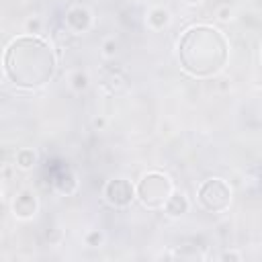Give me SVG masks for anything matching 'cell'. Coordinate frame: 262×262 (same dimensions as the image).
<instances>
[{"label":"cell","mask_w":262,"mask_h":262,"mask_svg":"<svg viewBox=\"0 0 262 262\" xmlns=\"http://www.w3.org/2000/svg\"><path fill=\"white\" fill-rule=\"evenodd\" d=\"M4 78L18 90H37L49 84L57 70V53L41 35L14 37L2 57Z\"/></svg>","instance_id":"cell-1"},{"label":"cell","mask_w":262,"mask_h":262,"mask_svg":"<svg viewBox=\"0 0 262 262\" xmlns=\"http://www.w3.org/2000/svg\"><path fill=\"white\" fill-rule=\"evenodd\" d=\"M176 57L182 72L188 76L213 78L227 63L229 41L213 25H192L178 37Z\"/></svg>","instance_id":"cell-2"},{"label":"cell","mask_w":262,"mask_h":262,"mask_svg":"<svg viewBox=\"0 0 262 262\" xmlns=\"http://www.w3.org/2000/svg\"><path fill=\"white\" fill-rule=\"evenodd\" d=\"M135 192H137V201L143 207H147V209H164L166 201L174 192V184H172L168 174H164L160 170H149L137 180Z\"/></svg>","instance_id":"cell-3"},{"label":"cell","mask_w":262,"mask_h":262,"mask_svg":"<svg viewBox=\"0 0 262 262\" xmlns=\"http://www.w3.org/2000/svg\"><path fill=\"white\" fill-rule=\"evenodd\" d=\"M196 201L207 213H223L229 209V205L233 201V190L227 180L213 176L199 184Z\"/></svg>","instance_id":"cell-4"},{"label":"cell","mask_w":262,"mask_h":262,"mask_svg":"<svg viewBox=\"0 0 262 262\" xmlns=\"http://www.w3.org/2000/svg\"><path fill=\"white\" fill-rule=\"evenodd\" d=\"M104 199L111 207H117V209L129 207L137 199L135 184L127 178H113L104 184Z\"/></svg>","instance_id":"cell-5"},{"label":"cell","mask_w":262,"mask_h":262,"mask_svg":"<svg viewBox=\"0 0 262 262\" xmlns=\"http://www.w3.org/2000/svg\"><path fill=\"white\" fill-rule=\"evenodd\" d=\"M39 211V201L37 194L29 188H23L14 194L12 199V213L16 219H33Z\"/></svg>","instance_id":"cell-6"},{"label":"cell","mask_w":262,"mask_h":262,"mask_svg":"<svg viewBox=\"0 0 262 262\" xmlns=\"http://www.w3.org/2000/svg\"><path fill=\"white\" fill-rule=\"evenodd\" d=\"M66 25L72 33L82 35L92 27V12L82 4H74L66 10Z\"/></svg>","instance_id":"cell-7"},{"label":"cell","mask_w":262,"mask_h":262,"mask_svg":"<svg viewBox=\"0 0 262 262\" xmlns=\"http://www.w3.org/2000/svg\"><path fill=\"white\" fill-rule=\"evenodd\" d=\"M188 209H190V203H188L186 194H182L178 190H174L170 194V199L166 201V205H164V211H166L168 217H182V215L188 213Z\"/></svg>","instance_id":"cell-8"},{"label":"cell","mask_w":262,"mask_h":262,"mask_svg":"<svg viewBox=\"0 0 262 262\" xmlns=\"http://www.w3.org/2000/svg\"><path fill=\"white\" fill-rule=\"evenodd\" d=\"M53 186H55V190L57 192H61V194H74L76 192V188H78V180H76V176L72 174V170H68V168H61L55 176H53Z\"/></svg>","instance_id":"cell-9"},{"label":"cell","mask_w":262,"mask_h":262,"mask_svg":"<svg viewBox=\"0 0 262 262\" xmlns=\"http://www.w3.org/2000/svg\"><path fill=\"white\" fill-rule=\"evenodd\" d=\"M170 10L168 8H164V6H156V8H151L149 12H147V25L154 29V31H162V29H166L168 25H170Z\"/></svg>","instance_id":"cell-10"},{"label":"cell","mask_w":262,"mask_h":262,"mask_svg":"<svg viewBox=\"0 0 262 262\" xmlns=\"http://www.w3.org/2000/svg\"><path fill=\"white\" fill-rule=\"evenodd\" d=\"M104 86H106L108 92L119 94V92H125V90H127L129 80H127V76H125L123 72L117 70V72H111V74L104 78Z\"/></svg>","instance_id":"cell-11"},{"label":"cell","mask_w":262,"mask_h":262,"mask_svg":"<svg viewBox=\"0 0 262 262\" xmlns=\"http://www.w3.org/2000/svg\"><path fill=\"white\" fill-rule=\"evenodd\" d=\"M14 164L16 168L20 170H31L35 164H37V151L33 147H20L16 154H14Z\"/></svg>","instance_id":"cell-12"},{"label":"cell","mask_w":262,"mask_h":262,"mask_svg":"<svg viewBox=\"0 0 262 262\" xmlns=\"http://www.w3.org/2000/svg\"><path fill=\"white\" fill-rule=\"evenodd\" d=\"M88 82H90V78H88V74H86V72H82V70L74 72V74H72V78H70V84H72V88H74L76 92L86 90V88H88Z\"/></svg>","instance_id":"cell-13"},{"label":"cell","mask_w":262,"mask_h":262,"mask_svg":"<svg viewBox=\"0 0 262 262\" xmlns=\"http://www.w3.org/2000/svg\"><path fill=\"white\" fill-rule=\"evenodd\" d=\"M84 242H86V246H90V248H98V246H102L104 235H102L100 229H90V231H86Z\"/></svg>","instance_id":"cell-14"},{"label":"cell","mask_w":262,"mask_h":262,"mask_svg":"<svg viewBox=\"0 0 262 262\" xmlns=\"http://www.w3.org/2000/svg\"><path fill=\"white\" fill-rule=\"evenodd\" d=\"M25 31L29 35H41L43 33V20L39 16H29L25 23Z\"/></svg>","instance_id":"cell-15"},{"label":"cell","mask_w":262,"mask_h":262,"mask_svg":"<svg viewBox=\"0 0 262 262\" xmlns=\"http://www.w3.org/2000/svg\"><path fill=\"white\" fill-rule=\"evenodd\" d=\"M119 51V43L115 39H106L102 43V55L104 57H115V53Z\"/></svg>","instance_id":"cell-16"},{"label":"cell","mask_w":262,"mask_h":262,"mask_svg":"<svg viewBox=\"0 0 262 262\" xmlns=\"http://www.w3.org/2000/svg\"><path fill=\"white\" fill-rule=\"evenodd\" d=\"M231 18V6L229 4H223V6H219L217 8V20H221V23H227Z\"/></svg>","instance_id":"cell-17"},{"label":"cell","mask_w":262,"mask_h":262,"mask_svg":"<svg viewBox=\"0 0 262 262\" xmlns=\"http://www.w3.org/2000/svg\"><path fill=\"white\" fill-rule=\"evenodd\" d=\"M219 258H221L223 262H229V260H233V262H239V260H242V254H239V252H233V250H227V252H223Z\"/></svg>","instance_id":"cell-18"},{"label":"cell","mask_w":262,"mask_h":262,"mask_svg":"<svg viewBox=\"0 0 262 262\" xmlns=\"http://www.w3.org/2000/svg\"><path fill=\"white\" fill-rule=\"evenodd\" d=\"M92 125H94L96 129H104V119H102V117H96V119L92 121Z\"/></svg>","instance_id":"cell-19"},{"label":"cell","mask_w":262,"mask_h":262,"mask_svg":"<svg viewBox=\"0 0 262 262\" xmlns=\"http://www.w3.org/2000/svg\"><path fill=\"white\" fill-rule=\"evenodd\" d=\"M184 2H186V4H192V6H194V4H201L203 0H184Z\"/></svg>","instance_id":"cell-20"},{"label":"cell","mask_w":262,"mask_h":262,"mask_svg":"<svg viewBox=\"0 0 262 262\" xmlns=\"http://www.w3.org/2000/svg\"><path fill=\"white\" fill-rule=\"evenodd\" d=\"M260 59H262V49H260Z\"/></svg>","instance_id":"cell-21"}]
</instances>
